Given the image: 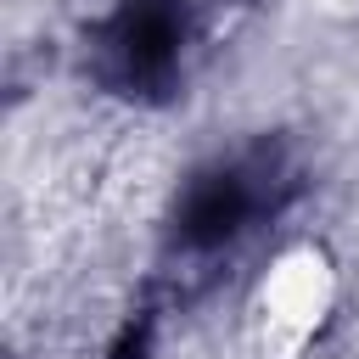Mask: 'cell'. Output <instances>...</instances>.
I'll return each instance as SVG.
<instances>
[{
    "instance_id": "1",
    "label": "cell",
    "mask_w": 359,
    "mask_h": 359,
    "mask_svg": "<svg viewBox=\"0 0 359 359\" xmlns=\"http://www.w3.org/2000/svg\"><path fill=\"white\" fill-rule=\"evenodd\" d=\"M331 309H337V264L325 258V247L297 241L264 264L252 303H247V320H252V337L269 359H292L325 331Z\"/></svg>"
}]
</instances>
